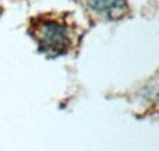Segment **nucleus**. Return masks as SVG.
Instances as JSON below:
<instances>
[{
  "label": "nucleus",
  "instance_id": "obj_2",
  "mask_svg": "<svg viewBox=\"0 0 159 151\" xmlns=\"http://www.w3.org/2000/svg\"><path fill=\"white\" fill-rule=\"evenodd\" d=\"M85 3L95 14L110 20L123 17L127 8L126 0H85Z\"/></svg>",
  "mask_w": 159,
  "mask_h": 151
},
{
  "label": "nucleus",
  "instance_id": "obj_1",
  "mask_svg": "<svg viewBox=\"0 0 159 151\" xmlns=\"http://www.w3.org/2000/svg\"><path fill=\"white\" fill-rule=\"evenodd\" d=\"M30 34L39 50L52 58L67 53L74 44V31L63 17L38 16L31 21Z\"/></svg>",
  "mask_w": 159,
  "mask_h": 151
}]
</instances>
